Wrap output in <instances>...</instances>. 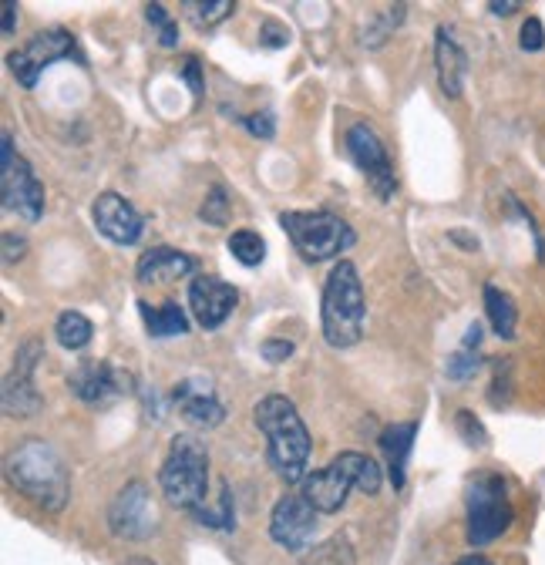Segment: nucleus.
<instances>
[{
    "instance_id": "9b49d317",
    "label": "nucleus",
    "mask_w": 545,
    "mask_h": 565,
    "mask_svg": "<svg viewBox=\"0 0 545 565\" xmlns=\"http://www.w3.org/2000/svg\"><path fill=\"white\" fill-rule=\"evenodd\" d=\"M44 360L41 340H24L14 354L11 374L4 377V411L11 418H34L41 411V394L34 384V370Z\"/></svg>"
},
{
    "instance_id": "ea45409f",
    "label": "nucleus",
    "mask_w": 545,
    "mask_h": 565,
    "mask_svg": "<svg viewBox=\"0 0 545 565\" xmlns=\"http://www.w3.org/2000/svg\"><path fill=\"white\" fill-rule=\"evenodd\" d=\"M488 11L498 14V17H508L512 11H519V4H515V0H508V4H498V0H492V4H488Z\"/></svg>"
},
{
    "instance_id": "f8f14e48",
    "label": "nucleus",
    "mask_w": 545,
    "mask_h": 565,
    "mask_svg": "<svg viewBox=\"0 0 545 565\" xmlns=\"http://www.w3.org/2000/svg\"><path fill=\"white\" fill-rule=\"evenodd\" d=\"M317 515L303 495H283L270 512V539L293 555L307 552L317 539Z\"/></svg>"
},
{
    "instance_id": "473e14b6",
    "label": "nucleus",
    "mask_w": 545,
    "mask_h": 565,
    "mask_svg": "<svg viewBox=\"0 0 545 565\" xmlns=\"http://www.w3.org/2000/svg\"><path fill=\"white\" fill-rule=\"evenodd\" d=\"M260 354L270 360V364H283V360L293 354V344L290 340H266V344L260 347Z\"/></svg>"
},
{
    "instance_id": "4468645a",
    "label": "nucleus",
    "mask_w": 545,
    "mask_h": 565,
    "mask_svg": "<svg viewBox=\"0 0 545 565\" xmlns=\"http://www.w3.org/2000/svg\"><path fill=\"white\" fill-rule=\"evenodd\" d=\"M108 525H112V535L128 542H145L155 535V508L145 481H128L115 495L112 508H108Z\"/></svg>"
},
{
    "instance_id": "4be33fe9",
    "label": "nucleus",
    "mask_w": 545,
    "mask_h": 565,
    "mask_svg": "<svg viewBox=\"0 0 545 565\" xmlns=\"http://www.w3.org/2000/svg\"><path fill=\"white\" fill-rule=\"evenodd\" d=\"M485 313H488V323H492V330L498 333V337H502V340L515 337V320H519L515 303H512V296L502 293L492 283L485 286Z\"/></svg>"
},
{
    "instance_id": "c756f323",
    "label": "nucleus",
    "mask_w": 545,
    "mask_h": 565,
    "mask_svg": "<svg viewBox=\"0 0 545 565\" xmlns=\"http://www.w3.org/2000/svg\"><path fill=\"white\" fill-rule=\"evenodd\" d=\"M519 44H522V51H542L545 48V27H542L539 17H529V21L522 24Z\"/></svg>"
},
{
    "instance_id": "39448f33",
    "label": "nucleus",
    "mask_w": 545,
    "mask_h": 565,
    "mask_svg": "<svg viewBox=\"0 0 545 565\" xmlns=\"http://www.w3.org/2000/svg\"><path fill=\"white\" fill-rule=\"evenodd\" d=\"M159 485L172 505L196 512L209 492V451L196 434H175L159 468Z\"/></svg>"
},
{
    "instance_id": "0eeeda50",
    "label": "nucleus",
    "mask_w": 545,
    "mask_h": 565,
    "mask_svg": "<svg viewBox=\"0 0 545 565\" xmlns=\"http://www.w3.org/2000/svg\"><path fill=\"white\" fill-rule=\"evenodd\" d=\"M512 502H508V488L498 475H478L468 485V542L488 545L498 535L508 532L512 525Z\"/></svg>"
},
{
    "instance_id": "dca6fc26",
    "label": "nucleus",
    "mask_w": 545,
    "mask_h": 565,
    "mask_svg": "<svg viewBox=\"0 0 545 565\" xmlns=\"http://www.w3.org/2000/svg\"><path fill=\"white\" fill-rule=\"evenodd\" d=\"M91 216H95L98 233L118 246H135L145 233V222L138 216V209L125 196H118V192H101Z\"/></svg>"
},
{
    "instance_id": "a19ab883",
    "label": "nucleus",
    "mask_w": 545,
    "mask_h": 565,
    "mask_svg": "<svg viewBox=\"0 0 545 565\" xmlns=\"http://www.w3.org/2000/svg\"><path fill=\"white\" fill-rule=\"evenodd\" d=\"M455 565H492L485 559V555H465V559H458Z\"/></svg>"
},
{
    "instance_id": "f03ea898",
    "label": "nucleus",
    "mask_w": 545,
    "mask_h": 565,
    "mask_svg": "<svg viewBox=\"0 0 545 565\" xmlns=\"http://www.w3.org/2000/svg\"><path fill=\"white\" fill-rule=\"evenodd\" d=\"M7 481L48 512H61L71 498V471L54 444L31 438L7 458Z\"/></svg>"
},
{
    "instance_id": "9d476101",
    "label": "nucleus",
    "mask_w": 545,
    "mask_h": 565,
    "mask_svg": "<svg viewBox=\"0 0 545 565\" xmlns=\"http://www.w3.org/2000/svg\"><path fill=\"white\" fill-rule=\"evenodd\" d=\"M347 152H350V162L364 172L367 185L371 192L381 202H387L397 192V175H394V165L387 159V148L384 142L377 138V132L367 122H357L347 128Z\"/></svg>"
},
{
    "instance_id": "5701e85b",
    "label": "nucleus",
    "mask_w": 545,
    "mask_h": 565,
    "mask_svg": "<svg viewBox=\"0 0 545 565\" xmlns=\"http://www.w3.org/2000/svg\"><path fill=\"white\" fill-rule=\"evenodd\" d=\"M54 337H58V344L64 350H85L91 344V337H95V327H91V320L85 313L64 310L58 323H54Z\"/></svg>"
},
{
    "instance_id": "72a5a7b5",
    "label": "nucleus",
    "mask_w": 545,
    "mask_h": 565,
    "mask_svg": "<svg viewBox=\"0 0 545 565\" xmlns=\"http://www.w3.org/2000/svg\"><path fill=\"white\" fill-rule=\"evenodd\" d=\"M27 253V239L24 236H14V233H4V263L11 266L17 259H24Z\"/></svg>"
},
{
    "instance_id": "393cba45",
    "label": "nucleus",
    "mask_w": 545,
    "mask_h": 565,
    "mask_svg": "<svg viewBox=\"0 0 545 565\" xmlns=\"http://www.w3.org/2000/svg\"><path fill=\"white\" fill-rule=\"evenodd\" d=\"M182 11L192 17V24L212 27V24L226 21V17L236 11V4H233V0H186V4H182Z\"/></svg>"
},
{
    "instance_id": "1a4fd4ad",
    "label": "nucleus",
    "mask_w": 545,
    "mask_h": 565,
    "mask_svg": "<svg viewBox=\"0 0 545 565\" xmlns=\"http://www.w3.org/2000/svg\"><path fill=\"white\" fill-rule=\"evenodd\" d=\"M75 48H78L75 34L64 31V27H48V31L34 34L21 51L7 54V68H11V74L21 81L24 88H34L41 78V71L48 68V64L71 58Z\"/></svg>"
},
{
    "instance_id": "f704fd0d",
    "label": "nucleus",
    "mask_w": 545,
    "mask_h": 565,
    "mask_svg": "<svg viewBox=\"0 0 545 565\" xmlns=\"http://www.w3.org/2000/svg\"><path fill=\"white\" fill-rule=\"evenodd\" d=\"M243 125H246L256 138H273V115H270V111H263V115H249Z\"/></svg>"
},
{
    "instance_id": "e433bc0d",
    "label": "nucleus",
    "mask_w": 545,
    "mask_h": 565,
    "mask_svg": "<svg viewBox=\"0 0 545 565\" xmlns=\"http://www.w3.org/2000/svg\"><path fill=\"white\" fill-rule=\"evenodd\" d=\"M182 78L189 81L192 95H202V68H199V58H186V68H182Z\"/></svg>"
},
{
    "instance_id": "aec40b11",
    "label": "nucleus",
    "mask_w": 545,
    "mask_h": 565,
    "mask_svg": "<svg viewBox=\"0 0 545 565\" xmlns=\"http://www.w3.org/2000/svg\"><path fill=\"white\" fill-rule=\"evenodd\" d=\"M192 266L196 263H192L189 253H179V249H169V246H155L138 259L135 276L142 283H169V280H179V276H189Z\"/></svg>"
},
{
    "instance_id": "7ed1b4c3",
    "label": "nucleus",
    "mask_w": 545,
    "mask_h": 565,
    "mask_svg": "<svg viewBox=\"0 0 545 565\" xmlns=\"http://www.w3.org/2000/svg\"><path fill=\"white\" fill-rule=\"evenodd\" d=\"M364 320H367L364 283H360L357 276V266L350 263V259H340L327 276L323 300H320L323 340L334 350L354 347L360 344V337H364Z\"/></svg>"
},
{
    "instance_id": "7c9ffc66",
    "label": "nucleus",
    "mask_w": 545,
    "mask_h": 565,
    "mask_svg": "<svg viewBox=\"0 0 545 565\" xmlns=\"http://www.w3.org/2000/svg\"><path fill=\"white\" fill-rule=\"evenodd\" d=\"M508 374H512V367H508V360H495V381H492V407H505L508 404Z\"/></svg>"
},
{
    "instance_id": "bb28decb",
    "label": "nucleus",
    "mask_w": 545,
    "mask_h": 565,
    "mask_svg": "<svg viewBox=\"0 0 545 565\" xmlns=\"http://www.w3.org/2000/svg\"><path fill=\"white\" fill-rule=\"evenodd\" d=\"M229 192H226V185H212L209 189V196L202 199V206H199V219H206L209 226H226L229 222Z\"/></svg>"
},
{
    "instance_id": "6e6552de",
    "label": "nucleus",
    "mask_w": 545,
    "mask_h": 565,
    "mask_svg": "<svg viewBox=\"0 0 545 565\" xmlns=\"http://www.w3.org/2000/svg\"><path fill=\"white\" fill-rule=\"evenodd\" d=\"M0 196H4V209L17 212L27 222H38L44 216V185L34 175L31 162L14 152V138L4 132L0 138Z\"/></svg>"
},
{
    "instance_id": "a211bd4d",
    "label": "nucleus",
    "mask_w": 545,
    "mask_h": 565,
    "mask_svg": "<svg viewBox=\"0 0 545 565\" xmlns=\"http://www.w3.org/2000/svg\"><path fill=\"white\" fill-rule=\"evenodd\" d=\"M434 64H438V85L448 98H461L465 88V74H468V58L461 51V44L451 37L445 24L434 31Z\"/></svg>"
},
{
    "instance_id": "f3484780",
    "label": "nucleus",
    "mask_w": 545,
    "mask_h": 565,
    "mask_svg": "<svg viewBox=\"0 0 545 565\" xmlns=\"http://www.w3.org/2000/svg\"><path fill=\"white\" fill-rule=\"evenodd\" d=\"M172 401L179 404L182 418L189 424H196V428H219L226 418V407L216 401L212 384L202 381V377H189V381L175 384Z\"/></svg>"
},
{
    "instance_id": "2eb2a0df",
    "label": "nucleus",
    "mask_w": 545,
    "mask_h": 565,
    "mask_svg": "<svg viewBox=\"0 0 545 565\" xmlns=\"http://www.w3.org/2000/svg\"><path fill=\"white\" fill-rule=\"evenodd\" d=\"M239 303V293L233 283L219 280V276H196L189 283V307L196 313L202 330H219L233 317Z\"/></svg>"
},
{
    "instance_id": "2f4dec72",
    "label": "nucleus",
    "mask_w": 545,
    "mask_h": 565,
    "mask_svg": "<svg viewBox=\"0 0 545 565\" xmlns=\"http://www.w3.org/2000/svg\"><path fill=\"white\" fill-rule=\"evenodd\" d=\"M475 370H478V360L471 357V350H461V354L448 360V377H455V381H465Z\"/></svg>"
},
{
    "instance_id": "ddd939ff",
    "label": "nucleus",
    "mask_w": 545,
    "mask_h": 565,
    "mask_svg": "<svg viewBox=\"0 0 545 565\" xmlns=\"http://www.w3.org/2000/svg\"><path fill=\"white\" fill-rule=\"evenodd\" d=\"M68 387L75 391L78 401H85L91 407H108V404H115L118 397L132 394L135 381H132V374L118 370L112 360H85V364H78L71 370Z\"/></svg>"
},
{
    "instance_id": "412c9836",
    "label": "nucleus",
    "mask_w": 545,
    "mask_h": 565,
    "mask_svg": "<svg viewBox=\"0 0 545 565\" xmlns=\"http://www.w3.org/2000/svg\"><path fill=\"white\" fill-rule=\"evenodd\" d=\"M138 310H142V320L152 337L165 340V337H182V333H189L186 310H182L179 303H162L159 310H152L149 303H138Z\"/></svg>"
},
{
    "instance_id": "c9c22d12",
    "label": "nucleus",
    "mask_w": 545,
    "mask_h": 565,
    "mask_svg": "<svg viewBox=\"0 0 545 565\" xmlns=\"http://www.w3.org/2000/svg\"><path fill=\"white\" fill-rule=\"evenodd\" d=\"M263 41L270 44V48H283V44L290 41V31H286V27H280L276 21H266L263 24Z\"/></svg>"
},
{
    "instance_id": "c85d7f7f",
    "label": "nucleus",
    "mask_w": 545,
    "mask_h": 565,
    "mask_svg": "<svg viewBox=\"0 0 545 565\" xmlns=\"http://www.w3.org/2000/svg\"><path fill=\"white\" fill-rule=\"evenodd\" d=\"M455 424H458V434L471 444V448H485L488 444V431L482 428V421H478L471 411H458Z\"/></svg>"
},
{
    "instance_id": "f257e3e1",
    "label": "nucleus",
    "mask_w": 545,
    "mask_h": 565,
    "mask_svg": "<svg viewBox=\"0 0 545 565\" xmlns=\"http://www.w3.org/2000/svg\"><path fill=\"white\" fill-rule=\"evenodd\" d=\"M256 428L266 434V461L286 485H300L310 465V431L297 414L293 401L283 394L263 397L253 407Z\"/></svg>"
},
{
    "instance_id": "6ab92c4d",
    "label": "nucleus",
    "mask_w": 545,
    "mask_h": 565,
    "mask_svg": "<svg viewBox=\"0 0 545 565\" xmlns=\"http://www.w3.org/2000/svg\"><path fill=\"white\" fill-rule=\"evenodd\" d=\"M414 438H418V421H397V424H387L381 431V451L387 458V475H391V485L397 492H401L404 481H408V458H411Z\"/></svg>"
},
{
    "instance_id": "423d86ee",
    "label": "nucleus",
    "mask_w": 545,
    "mask_h": 565,
    "mask_svg": "<svg viewBox=\"0 0 545 565\" xmlns=\"http://www.w3.org/2000/svg\"><path fill=\"white\" fill-rule=\"evenodd\" d=\"M280 226L286 229V236L293 239V246L300 249V256L307 263L334 259L357 243L350 222L340 219L337 212H280Z\"/></svg>"
},
{
    "instance_id": "20e7f679",
    "label": "nucleus",
    "mask_w": 545,
    "mask_h": 565,
    "mask_svg": "<svg viewBox=\"0 0 545 565\" xmlns=\"http://www.w3.org/2000/svg\"><path fill=\"white\" fill-rule=\"evenodd\" d=\"M381 468H377L374 458L360 455V451H344L330 461L327 468L313 471L300 481L303 498L317 508L320 515H334L347 505V495L364 492V495H377L381 492Z\"/></svg>"
},
{
    "instance_id": "a878e982",
    "label": "nucleus",
    "mask_w": 545,
    "mask_h": 565,
    "mask_svg": "<svg viewBox=\"0 0 545 565\" xmlns=\"http://www.w3.org/2000/svg\"><path fill=\"white\" fill-rule=\"evenodd\" d=\"M196 522L209 525V529H236V515H233V492L223 481V495H219V508H196Z\"/></svg>"
},
{
    "instance_id": "79ce46f5",
    "label": "nucleus",
    "mask_w": 545,
    "mask_h": 565,
    "mask_svg": "<svg viewBox=\"0 0 545 565\" xmlns=\"http://www.w3.org/2000/svg\"><path fill=\"white\" fill-rule=\"evenodd\" d=\"M128 565H149V562H145V559H132V562H128Z\"/></svg>"
},
{
    "instance_id": "cd10ccee",
    "label": "nucleus",
    "mask_w": 545,
    "mask_h": 565,
    "mask_svg": "<svg viewBox=\"0 0 545 565\" xmlns=\"http://www.w3.org/2000/svg\"><path fill=\"white\" fill-rule=\"evenodd\" d=\"M145 17H149V24L159 27V44H162V48H175V44H179V24H175L172 17L165 14L162 4H149V7H145Z\"/></svg>"
},
{
    "instance_id": "4c0bfd02",
    "label": "nucleus",
    "mask_w": 545,
    "mask_h": 565,
    "mask_svg": "<svg viewBox=\"0 0 545 565\" xmlns=\"http://www.w3.org/2000/svg\"><path fill=\"white\" fill-rule=\"evenodd\" d=\"M14 27H17V4H11V0H7V4H4V34L11 37Z\"/></svg>"
},
{
    "instance_id": "b1692460",
    "label": "nucleus",
    "mask_w": 545,
    "mask_h": 565,
    "mask_svg": "<svg viewBox=\"0 0 545 565\" xmlns=\"http://www.w3.org/2000/svg\"><path fill=\"white\" fill-rule=\"evenodd\" d=\"M226 246H229V253L236 256V263H243V266H260L266 256L263 236L253 233V229H236Z\"/></svg>"
},
{
    "instance_id": "58836bf2",
    "label": "nucleus",
    "mask_w": 545,
    "mask_h": 565,
    "mask_svg": "<svg viewBox=\"0 0 545 565\" xmlns=\"http://www.w3.org/2000/svg\"><path fill=\"white\" fill-rule=\"evenodd\" d=\"M478 344H482V323H471L465 333V350H475Z\"/></svg>"
}]
</instances>
